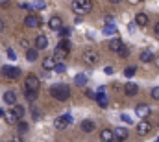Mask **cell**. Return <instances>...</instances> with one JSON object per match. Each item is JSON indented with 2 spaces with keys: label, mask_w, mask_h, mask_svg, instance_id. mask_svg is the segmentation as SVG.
Instances as JSON below:
<instances>
[{
  "label": "cell",
  "mask_w": 159,
  "mask_h": 142,
  "mask_svg": "<svg viewBox=\"0 0 159 142\" xmlns=\"http://www.w3.org/2000/svg\"><path fill=\"white\" fill-rule=\"evenodd\" d=\"M120 118H122V122H126V124H133L131 116H129V114H126V113H124V114H120Z\"/></svg>",
  "instance_id": "35"
},
{
  "label": "cell",
  "mask_w": 159,
  "mask_h": 142,
  "mask_svg": "<svg viewBox=\"0 0 159 142\" xmlns=\"http://www.w3.org/2000/svg\"><path fill=\"white\" fill-rule=\"evenodd\" d=\"M7 142H22V140H20V137H19V135H11Z\"/></svg>",
  "instance_id": "40"
},
{
  "label": "cell",
  "mask_w": 159,
  "mask_h": 142,
  "mask_svg": "<svg viewBox=\"0 0 159 142\" xmlns=\"http://www.w3.org/2000/svg\"><path fill=\"white\" fill-rule=\"evenodd\" d=\"M124 92H126L128 96H135V94L139 92V87H137L135 83H126V85H124Z\"/></svg>",
  "instance_id": "18"
},
{
  "label": "cell",
  "mask_w": 159,
  "mask_h": 142,
  "mask_svg": "<svg viewBox=\"0 0 159 142\" xmlns=\"http://www.w3.org/2000/svg\"><path fill=\"white\" fill-rule=\"evenodd\" d=\"M117 32V28H115V24H107L106 28H104V35H113Z\"/></svg>",
  "instance_id": "30"
},
{
  "label": "cell",
  "mask_w": 159,
  "mask_h": 142,
  "mask_svg": "<svg viewBox=\"0 0 159 142\" xmlns=\"http://www.w3.org/2000/svg\"><path fill=\"white\" fill-rule=\"evenodd\" d=\"M37 57H39V54H37L35 48H28V50H26V59H28V61H35Z\"/></svg>",
  "instance_id": "25"
},
{
  "label": "cell",
  "mask_w": 159,
  "mask_h": 142,
  "mask_svg": "<svg viewBox=\"0 0 159 142\" xmlns=\"http://www.w3.org/2000/svg\"><path fill=\"white\" fill-rule=\"evenodd\" d=\"M39 78L35 76V74H30V76H26V79H24V87H26V91H34V92H39Z\"/></svg>",
  "instance_id": "2"
},
{
  "label": "cell",
  "mask_w": 159,
  "mask_h": 142,
  "mask_svg": "<svg viewBox=\"0 0 159 142\" xmlns=\"http://www.w3.org/2000/svg\"><path fill=\"white\" fill-rule=\"evenodd\" d=\"M2 98H4V102H6L7 105H11V107H13V105H17V94H15L13 91H6Z\"/></svg>",
  "instance_id": "12"
},
{
  "label": "cell",
  "mask_w": 159,
  "mask_h": 142,
  "mask_svg": "<svg viewBox=\"0 0 159 142\" xmlns=\"http://www.w3.org/2000/svg\"><path fill=\"white\" fill-rule=\"evenodd\" d=\"M135 114L141 116V118H146V116L150 114V105H146V104H139V105L135 107Z\"/></svg>",
  "instance_id": "13"
},
{
  "label": "cell",
  "mask_w": 159,
  "mask_h": 142,
  "mask_svg": "<svg viewBox=\"0 0 159 142\" xmlns=\"http://www.w3.org/2000/svg\"><path fill=\"white\" fill-rule=\"evenodd\" d=\"M54 61H63L65 57H67V52L63 50V48H59V46H56V50H54Z\"/></svg>",
  "instance_id": "19"
},
{
  "label": "cell",
  "mask_w": 159,
  "mask_h": 142,
  "mask_svg": "<svg viewBox=\"0 0 159 142\" xmlns=\"http://www.w3.org/2000/svg\"><path fill=\"white\" fill-rule=\"evenodd\" d=\"M2 74H4V78L19 79V78H20V74H22V70H20V69H17V67H9V65H6V67H2Z\"/></svg>",
  "instance_id": "4"
},
{
  "label": "cell",
  "mask_w": 159,
  "mask_h": 142,
  "mask_svg": "<svg viewBox=\"0 0 159 142\" xmlns=\"http://www.w3.org/2000/svg\"><path fill=\"white\" fill-rule=\"evenodd\" d=\"M150 131H152V124H150L148 120H141L139 126H137V133H139L141 137H146Z\"/></svg>",
  "instance_id": "7"
},
{
  "label": "cell",
  "mask_w": 159,
  "mask_h": 142,
  "mask_svg": "<svg viewBox=\"0 0 159 142\" xmlns=\"http://www.w3.org/2000/svg\"><path fill=\"white\" fill-rule=\"evenodd\" d=\"M20 46H24V48L28 50V48H30V41H28V39H22V41H20Z\"/></svg>",
  "instance_id": "41"
},
{
  "label": "cell",
  "mask_w": 159,
  "mask_h": 142,
  "mask_svg": "<svg viewBox=\"0 0 159 142\" xmlns=\"http://www.w3.org/2000/svg\"><path fill=\"white\" fill-rule=\"evenodd\" d=\"M17 131H19V137H20V135H24V133H28V124H26V122H22V120H20V122H17Z\"/></svg>",
  "instance_id": "26"
},
{
  "label": "cell",
  "mask_w": 159,
  "mask_h": 142,
  "mask_svg": "<svg viewBox=\"0 0 159 142\" xmlns=\"http://www.w3.org/2000/svg\"><path fill=\"white\" fill-rule=\"evenodd\" d=\"M54 67H56L54 57H44V59H43V69H44V70H54Z\"/></svg>",
  "instance_id": "22"
},
{
  "label": "cell",
  "mask_w": 159,
  "mask_h": 142,
  "mask_svg": "<svg viewBox=\"0 0 159 142\" xmlns=\"http://www.w3.org/2000/svg\"><path fill=\"white\" fill-rule=\"evenodd\" d=\"M100 140L102 142H113V131H109V129H104V131H100Z\"/></svg>",
  "instance_id": "21"
},
{
  "label": "cell",
  "mask_w": 159,
  "mask_h": 142,
  "mask_svg": "<svg viewBox=\"0 0 159 142\" xmlns=\"http://www.w3.org/2000/svg\"><path fill=\"white\" fill-rule=\"evenodd\" d=\"M128 135H129V133H128L126 127H115V129H113V139H117L119 142H124L128 139Z\"/></svg>",
  "instance_id": "8"
},
{
  "label": "cell",
  "mask_w": 159,
  "mask_h": 142,
  "mask_svg": "<svg viewBox=\"0 0 159 142\" xmlns=\"http://www.w3.org/2000/svg\"><path fill=\"white\" fill-rule=\"evenodd\" d=\"M48 46V39H46V35H37L35 37V50H44Z\"/></svg>",
  "instance_id": "15"
},
{
  "label": "cell",
  "mask_w": 159,
  "mask_h": 142,
  "mask_svg": "<svg viewBox=\"0 0 159 142\" xmlns=\"http://www.w3.org/2000/svg\"><path fill=\"white\" fill-rule=\"evenodd\" d=\"M11 113H13V114L17 116V120L20 122V120H22V116H24V107H22V105H13V111H11Z\"/></svg>",
  "instance_id": "24"
},
{
  "label": "cell",
  "mask_w": 159,
  "mask_h": 142,
  "mask_svg": "<svg viewBox=\"0 0 159 142\" xmlns=\"http://www.w3.org/2000/svg\"><path fill=\"white\" fill-rule=\"evenodd\" d=\"M119 54H120V55H122V57H128V55H129V50H128V48H126V46H124V48H122V50H120Z\"/></svg>",
  "instance_id": "39"
},
{
  "label": "cell",
  "mask_w": 159,
  "mask_h": 142,
  "mask_svg": "<svg viewBox=\"0 0 159 142\" xmlns=\"http://www.w3.org/2000/svg\"><path fill=\"white\" fill-rule=\"evenodd\" d=\"M154 65L159 69V55H154Z\"/></svg>",
  "instance_id": "44"
},
{
  "label": "cell",
  "mask_w": 159,
  "mask_h": 142,
  "mask_svg": "<svg viewBox=\"0 0 159 142\" xmlns=\"http://www.w3.org/2000/svg\"><path fill=\"white\" fill-rule=\"evenodd\" d=\"M72 122V116L67 113V114H61V116H57L56 120H54V126H56V129H59V131H63L69 124Z\"/></svg>",
  "instance_id": "5"
},
{
  "label": "cell",
  "mask_w": 159,
  "mask_h": 142,
  "mask_svg": "<svg viewBox=\"0 0 159 142\" xmlns=\"http://www.w3.org/2000/svg\"><path fill=\"white\" fill-rule=\"evenodd\" d=\"M107 46H109V52H117V54H119L120 50L124 48V42H122L120 39H111Z\"/></svg>",
  "instance_id": "14"
},
{
  "label": "cell",
  "mask_w": 159,
  "mask_h": 142,
  "mask_svg": "<svg viewBox=\"0 0 159 142\" xmlns=\"http://www.w3.org/2000/svg\"><path fill=\"white\" fill-rule=\"evenodd\" d=\"M32 118H34V120H39L41 118V111L35 105H32Z\"/></svg>",
  "instance_id": "33"
},
{
  "label": "cell",
  "mask_w": 159,
  "mask_h": 142,
  "mask_svg": "<svg viewBox=\"0 0 159 142\" xmlns=\"http://www.w3.org/2000/svg\"><path fill=\"white\" fill-rule=\"evenodd\" d=\"M48 94H50L52 98L59 100V102H65V100L70 96V89H69L67 85H63V83H57V85H54V87L48 89Z\"/></svg>",
  "instance_id": "1"
},
{
  "label": "cell",
  "mask_w": 159,
  "mask_h": 142,
  "mask_svg": "<svg viewBox=\"0 0 159 142\" xmlns=\"http://www.w3.org/2000/svg\"><path fill=\"white\" fill-rule=\"evenodd\" d=\"M57 46H59V48H63L67 54L70 52V41H69V39H61V42H59Z\"/></svg>",
  "instance_id": "29"
},
{
  "label": "cell",
  "mask_w": 159,
  "mask_h": 142,
  "mask_svg": "<svg viewBox=\"0 0 159 142\" xmlns=\"http://www.w3.org/2000/svg\"><path fill=\"white\" fill-rule=\"evenodd\" d=\"M24 96H26V100H28V102H35V100H37V96H39V92H34V91H24Z\"/></svg>",
  "instance_id": "28"
},
{
  "label": "cell",
  "mask_w": 159,
  "mask_h": 142,
  "mask_svg": "<svg viewBox=\"0 0 159 142\" xmlns=\"http://www.w3.org/2000/svg\"><path fill=\"white\" fill-rule=\"evenodd\" d=\"M2 30H4V20L0 19V33H2Z\"/></svg>",
  "instance_id": "46"
},
{
  "label": "cell",
  "mask_w": 159,
  "mask_h": 142,
  "mask_svg": "<svg viewBox=\"0 0 159 142\" xmlns=\"http://www.w3.org/2000/svg\"><path fill=\"white\" fill-rule=\"evenodd\" d=\"M139 59L143 63H150V61H154V52L152 50H143L141 55H139Z\"/></svg>",
  "instance_id": "17"
},
{
  "label": "cell",
  "mask_w": 159,
  "mask_h": 142,
  "mask_svg": "<svg viewBox=\"0 0 159 142\" xmlns=\"http://www.w3.org/2000/svg\"><path fill=\"white\" fill-rule=\"evenodd\" d=\"M81 131L83 133H93L94 129H96V124H94V120H81Z\"/></svg>",
  "instance_id": "11"
},
{
  "label": "cell",
  "mask_w": 159,
  "mask_h": 142,
  "mask_svg": "<svg viewBox=\"0 0 159 142\" xmlns=\"http://www.w3.org/2000/svg\"><path fill=\"white\" fill-rule=\"evenodd\" d=\"M94 100L98 102V105L100 107H107V102H109L107 96H106L104 92H96V94H94Z\"/></svg>",
  "instance_id": "20"
},
{
  "label": "cell",
  "mask_w": 159,
  "mask_h": 142,
  "mask_svg": "<svg viewBox=\"0 0 159 142\" xmlns=\"http://www.w3.org/2000/svg\"><path fill=\"white\" fill-rule=\"evenodd\" d=\"M48 26H50L52 30H56V32H59V30L63 28V20H61V17H57V15H54V17H50V20H48Z\"/></svg>",
  "instance_id": "10"
},
{
  "label": "cell",
  "mask_w": 159,
  "mask_h": 142,
  "mask_svg": "<svg viewBox=\"0 0 159 142\" xmlns=\"http://www.w3.org/2000/svg\"><path fill=\"white\" fill-rule=\"evenodd\" d=\"M104 72H106V74H107V76H111V74H113V67H106V69H104Z\"/></svg>",
  "instance_id": "43"
},
{
  "label": "cell",
  "mask_w": 159,
  "mask_h": 142,
  "mask_svg": "<svg viewBox=\"0 0 159 142\" xmlns=\"http://www.w3.org/2000/svg\"><path fill=\"white\" fill-rule=\"evenodd\" d=\"M4 113H6V111H4V109H0V118H4Z\"/></svg>",
  "instance_id": "47"
},
{
  "label": "cell",
  "mask_w": 159,
  "mask_h": 142,
  "mask_svg": "<svg viewBox=\"0 0 159 142\" xmlns=\"http://www.w3.org/2000/svg\"><path fill=\"white\" fill-rule=\"evenodd\" d=\"M46 7V2H34L32 4V9H44Z\"/></svg>",
  "instance_id": "34"
},
{
  "label": "cell",
  "mask_w": 159,
  "mask_h": 142,
  "mask_svg": "<svg viewBox=\"0 0 159 142\" xmlns=\"http://www.w3.org/2000/svg\"><path fill=\"white\" fill-rule=\"evenodd\" d=\"M154 32H156V35L159 37V22H157V24H156V26H154Z\"/></svg>",
  "instance_id": "45"
},
{
  "label": "cell",
  "mask_w": 159,
  "mask_h": 142,
  "mask_svg": "<svg viewBox=\"0 0 159 142\" xmlns=\"http://www.w3.org/2000/svg\"><path fill=\"white\" fill-rule=\"evenodd\" d=\"M69 33H70V30H69V28H61V30H59V35L63 37V39H65V37H69Z\"/></svg>",
  "instance_id": "37"
},
{
  "label": "cell",
  "mask_w": 159,
  "mask_h": 142,
  "mask_svg": "<svg viewBox=\"0 0 159 142\" xmlns=\"http://www.w3.org/2000/svg\"><path fill=\"white\" fill-rule=\"evenodd\" d=\"M135 24L141 26V28L146 26V24H148V15H146V13H137V15H135Z\"/></svg>",
  "instance_id": "16"
},
{
  "label": "cell",
  "mask_w": 159,
  "mask_h": 142,
  "mask_svg": "<svg viewBox=\"0 0 159 142\" xmlns=\"http://www.w3.org/2000/svg\"><path fill=\"white\" fill-rule=\"evenodd\" d=\"M74 83L80 85V87H85V85H87V76H85V74H78V76L74 78Z\"/></svg>",
  "instance_id": "27"
},
{
  "label": "cell",
  "mask_w": 159,
  "mask_h": 142,
  "mask_svg": "<svg viewBox=\"0 0 159 142\" xmlns=\"http://www.w3.org/2000/svg\"><path fill=\"white\" fill-rule=\"evenodd\" d=\"M7 55H9V59H17V57H15V52H13L11 48H7Z\"/></svg>",
  "instance_id": "42"
},
{
  "label": "cell",
  "mask_w": 159,
  "mask_h": 142,
  "mask_svg": "<svg viewBox=\"0 0 159 142\" xmlns=\"http://www.w3.org/2000/svg\"><path fill=\"white\" fill-rule=\"evenodd\" d=\"M152 98L159 102V87H154V89H152Z\"/></svg>",
  "instance_id": "36"
},
{
  "label": "cell",
  "mask_w": 159,
  "mask_h": 142,
  "mask_svg": "<svg viewBox=\"0 0 159 142\" xmlns=\"http://www.w3.org/2000/svg\"><path fill=\"white\" fill-rule=\"evenodd\" d=\"M54 70L57 72V74H65V72H67V67H65V63H56Z\"/></svg>",
  "instance_id": "31"
},
{
  "label": "cell",
  "mask_w": 159,
  "mask_h": 142,
  "mask_svg": "<svg viewBox=\"0 0 159 142\" xmlns=\"http://www.w3.org/2000/svg\"><path fill=\"white\" fill-rule=\"evenodd\" d=\"M4 120H6V124H9V126H13V124H17V122H19V120H17V116H15L11 111L4 113Z\"/></svg>",
  "instance_id": "23"
},
{
  "label": "cell",
  "mask_w": 159,
  "mask_h": 142,
  "mask_svg": "<svg viewBox=\"0 0 159 142\" xmlns=\"http://www.w3.org/2000/svg\"><path fill=\"white\" fill-rule=\"evenodd\" d=\"M19 7H22V9H32V4H28V2H19Z\"/></svg>",
  "instance_id": "38"
},
{
  "label": "cell",
  "mask_w": 159,
  "mask_h": 142,
  "mask_svg": "<svg viewBox=\"0 0 159 142\" xmlns=\"http://www.w3.org/2000/svg\"><path fill=\"white\" fill-rule=\"evenodd\" d=\"M157 142H159V139H157Z\"/></svg>",
  "instance_id": "48"
},
{
  "label": "cell",
  "mask_w": 159,
  "mask_h": 142,
  "mask_svg": "<svg viewBox=\"0 0 159 142\" xmlns=\"http://www.w3.org/2000/svg\"><path fill=\"white\" fill-rule=\"evenodd\" d=\"M24 24L28 26V28H39L41 26V19L37 15H28L26 19H24Z\"/></svg>",
  "instance_id": "9"
},
{
  "label": "cell",
  "mask_w": 159,
  "mask_h": 142,
  "mask_svg": "<svg viewBox=\"0 0 159 142\" xmlns=\"http://www.w3.org/2000/svg\"><path fill=\"white\" fill-rule=\"evenodd\" d=\"M91 7H93V2H89V0H76V2H72L74 13H89Z\"/></svg>",
  "instance_id": "3"
},
{
  "label": "cell",
  "mask_w": 159,
  "mask_h": 142,
  "mask_svg": "<svg viewBox=\"0 0 159 142\" xmlns=\"http://www.w3.org/2000/svg\"><path fill=\"white\" fill-rule=\"evenodd\" d=\"M135 72H137L135 67H128V69L124 70V76H126V78H133V76H135Z\"/></svg>",
  "instance_id": "32"
},
{
  "label": "cell",
  "mask_w": 159,
  "mask_h": 142,
  "mask_svg": "<svg viewBox=\"0 0 159 142\" xmlns=\"http://www.w3.org/2000/svg\"><path fill=\"white\" fill-rule=\"evenodd\" d=\"M98 61H100L98 52H94V50H85V52H83V63H87V65H96Z\"/></svg>",
  "instance_id": "6"
}]
</instances>
